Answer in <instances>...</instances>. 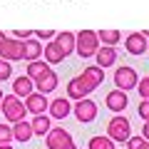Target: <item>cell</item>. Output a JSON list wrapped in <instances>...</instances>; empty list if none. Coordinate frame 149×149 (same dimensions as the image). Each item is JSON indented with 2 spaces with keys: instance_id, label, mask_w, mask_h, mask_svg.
Masks as SVG:
<instances>
[{
  "instance_id": "cell-1",
  "label": "cell",
  "mask_w": 149,
  "mask_h": 149,
  "mask_svg": "<svg viewBox=\"0 0 149 149\" xmlns=\"http://www.w3.org/2000/svg\"><path fill=\"white\" fill-rule=\"evenodd\" d=\"M100 47H102V45H100V40H97V32L95 30H80V32H74V52L80 55L82 60L95 57Z\"/></svg>"
},
{
  "instance_id": "cell-2",
  "label": "cell",
  "mask_w": 149,
  "mask_h": 149,
  "mask_svg": "<svg viewBox=\"0 0 149 149\" xmlns=\"http://www.w3.org/2000/svg\"><path fill=\"white\" fill-rule=\"evenodd\" d=\"M107 137L114 144H124L129 137H132V127H129V119L124 114H114L107 124Z\"/></svg>"
},
{
  "instance_id": "cell-3",
  "label": "cell",
  "mask_w": 149,
  "mask_h": 149,
  "mask_svg": "<svg viewBox=\"0 0 149 149\" xmlns=\"http://www.w3.org/2000/svg\"><path fill=\"white\" fill-rule=\"evenodd\" d=\"M0 109H3V114H5V119H8L10 124H15V122H20V119H25V114H27L25 102H22L20 97H15V95H5V97H3Z\"/></svg>"
},
{
  "instance_id": "cell-4",
  "label": "cell",
  "mask_w": 149,
  "mask_h": 149,
  "mask_svg": "<svg viewBox=\"0 0 149 149\" xmlns=\"http://www.w3.org/2000/svg\"><path fill=\"white\" fill-rule=\"evenodd\" d=\"M137 82H139V74L132 65H119L114 70V85H117V90H122V92L137 90Z\"/></svg>"
},
{
  "instance_id": "cell-5",
  "label": "cell",
  "mask_w": 149,
  "mask_h": 149,
  "mask_svg": "<svg viewBox=\"0 0 149 149\" xmlns=\"http://www.w3.org/2000/svg\"><path fill=\"white\" fill-rule=\"evenodd\" d=\"M22 55H25V42H20L15 37H5L3 40V45H0V60L22 62Z\"/></svg>"
},
{
  "instance_id": "cell-6",
  "label": "cell",
  "mask_w": 149,
  "mask_h": 149,
  "mask_svg": "<svg viewBox=\"0 0 149 149\" xmlns=\"http://www.w3.org/2000/svg\"><path fill=\"white\" fill-rule=\"evenodd\" d=\"M72 112H74V117L80 119L82 124H90V122L97 119V102H92L90 97H85V100H80V102L72 104Z\"/></svg>"
},
{
  "instance_id": "cell-7",
  "label": "cell",
  "mask_w": 149,
  "mask_h": 149,
  "mask_svg": "<svg viewBox=\"0 0 149 149\" xmlns=\"http://www.w3.org/2000/svg\"><path fill=\"white\" fill-rule=\"evenodd\" d=\"M45 144H47V149H62L67 144H72V134L65 127H52L45 134Z\"/></svg>"
},
{
  "instance_id": "cell-8",
  "label": "cell",
  "mask_w": 149,
  "mask_h": 149,
  "mask_svg": "<svg viewBox=\"0 0 149 149\" xmlns=\"http://www.w3.org/2000/svg\"><path fill=\"white\" fill-rule=\"evenodd\" d=\"M90 92H95V90H92V87H87L80 77H72V80L67 82V100H70V102L85 100V97H90Z\"/></svg>"
},
{
  "instance_id": "cell-9",
  "label": "cell",
  "mask_w": 149,
  "mask_h": 149,
  "mask_svg": "<svg viewBox=\"0 0 149 149\" xmlns=\"http://www.w3.org/2000/svg\"><path fill=\"white\" fill-rule=\"evenodd\" d=\"M47 117L50 119H65L70 114V112H72V102L67 100V97H57V100H52L47 104Z\"/></svg>"
},
{
  "instance_id": "cell-10",
  "label": "cell",
  "mask_w": 149,
  "mask_h": 149,
  "mask_svg": "<svg viewBox=\"0 0 149 149\" xmlns=\"http://www.w3.org/2000/svg\"><path fill=\"white\" fill-rule=\"evenodd\" d=\"M104 104L109 107L114 114H122L124 109H127V104H129V100H127V92H122V90H112L109 95L104 97Z\"/></svg>"
},
{
  "instance_id": "cell-11",
  "label": "cell",
  "mask_w": 149,
  "mask_h": 149,
  "mask_svg": "<svg viewBox=\"0 0 149 149\" xmlns=\"http://www.w3.org/2000/svg\"><path fill=\"white\" fill-rule=\"evenodd\" d=\"M22 102H25V109L32 112V114H45V109H47V104H50V102H47V95H40L37 90L32 92V95H27Z\"/></svg>"
},
{
  "instance_id": "cell-12",
  "label": "cell",
  "mask_w": 149,
  "mask_h": 149,
  "mask_svg": "<svg viewBox=\"0 0 149 149\" xmlns=\"http://www.w3.org/2000/svg\"><path fill=\"white\" fill-rule=\"evenodd\" d=\"M52 72V67H50L47 62H42V60H35V62H27L25 67V74L32 80V85H37V82L42 80V77H47V74Z\"/></svg>"
},
{
  "instance_id": "cell-13",
  "label": "cell",
  "mask_w": 149,
  "mask_h": 149,
  "mask_svg": "<svg viewBox=\"0 0 149 149\" xmlns=\"http://www.w3.org/2000/svg\"><path fill=\"white\" fill-rule=\"evenodd\" d=\"M124 50L129 55H144L147 52V37L142 32H129L127 40H124Z\"/></svg>"
},
{
  "instance_id": "cell-14",
  "label": "cell",
  "mask_w": 149,
  "mask_h": 149,
  "mask_svg": "<svg viewBox=\"0 0 149 149\" xmlns=\"http://www.w3.org/2000/svg\"><path fill=\"white\" fill-rule=\"evenodd\" d=\"M80 80L85 82L87 87H92V90H97V87L104 82V70L97 67V65H90V67H85V72L80 74Z\"/></svg>"
},
{
  "instance_id": "cell-15",
  "label": "cell",
  "mask_w": 149,
  "mask_h": 149,
  "mask_svg": "<svg viewBox=\"0 0 149 149\" xmlns=\"http://www.w3.org/2000/svg\"><path fill=\"white\" fill-rule=\"evenodd\" d=\"M42 55H45V62L52 67V65H60L65 60V52H62V47H60L55 40H50L47 45H42Z\"/></svg>"
},
{
  "instance_id": "cell-16",
  "label": "cell",
  "mask_w": 149,
  "mask_h": 149,
  "mask_svg": "<svg viewBox=\"0 0 149 149\" xmlns=\"http://www.w3.org/2000/svg\"><path fill=\"white\" fill-rule=\"evenodd\" d=\"M10 127H13V139H15V142H20V144H27V142H30V137H35L27 119H20V122L10 124Z\"/></svg>"
},
{
  "instance_id": "cell-17",
  "label": "cell",
  "mask_w": 149,
  "mask_h": 149,
  "mask_svg": "<svg viewBox=\"0 0 149 149\" xmlns=\"http://www.w3.org/2000/svg\"><path fill=\"white\" fill-rule=\"evenodd\" d=\"M35 92V85H32V80L27 77V74H20V77H15V82H13V95L15 97H27Z\"/></svg>"
},
{
  "instance_id": "cell-18",
  "label": "cell",
  "mask_w": 149,
  "mask_h": 149,
  "mask_svg": "<svg viewBox=\"0 0 149 149\" xmlns=\"http://www.w3.org/2000/svg\"><path fill=\"white\" fill-rule=\"evenodd\" d=\"M95 62H97V67L107 70L109 65L117 62V50H114V47H104V45H102V47L97 50V55H95Z\"/></svg>"
},
{
  "instance_id": "cell-19",
  "label": "cell",
  "mask_w": 149,
  "mask_h": 149,
  "mask_svg": "<svg viewBox=\"0 0 149 149\" xmlns=\"http://www.w3.org/2000/svg\"><path fill=\"white\" fill-rule=\"evenodd\" d=\"M40 55H42V42L35 40V37L25 40V55H22V60L25 62H35V60H40Z\"/></svg>"
},
{
  "instance_id": "cell-20",
  "label": "cell",
  "mask_w": 149,
  "mask_h": 149,
  "mask_svg": "<svg viewBox=\"0 0 149 149\" xmlns=\"http://www.w3.org/2000/svg\"><path fill=\"white\" fill-rule=\"evenodd\" d=\"M30 127H32V134L45 137V134L52 129V122H50L47 114H35V117H32V122H30Z\"/></svg>"
},
{
  "instance_id": "cell-21",
  "label": "cell",
  "mask_w": 149,
  "mask_h": 149,
  "mask_svg": "<svg viewBox=\"0 0 149 149\" xmlns=\"http://www.w3.org/2000/svg\"><path fill=\"white\" fill-rule=\"evenodd\" d=\"M55 42L62 47L65 57H67V55H72V52H74V32H70V30L57 32V35H55Z\"/></svg>"
},
{
  "instance_id": "cell-22",
  "label": "cell",
  "mask_w": 149,
  "mask_h": 149,
  "mask_svg": "<svg viewBox=\"0 0 149 149\" xmlns=\"http://www.w3.org/2000/svg\"><path fill=\"white\" fill-rule=\"evenodd\" d=\"M97 40H100V45H104V47H114V45L122 40V32L119 30H100L97 32Z\"/></svg>"
},
{
  "instance_id": "cell-23",
  "label": "cell",
  "mask_w": 149,
  "mask_h": 149,
  "mask_svg": "<svg viewBox=\"0 0 149 149\" xmlns=\"http://www.w3.org/2000/svg\"><path fill=\"white\" fill-rule=\"evenodd\" d=\"M57 82H60V77H57V72L52 70V72H50L47 77H42V80L37 82L35 87H37V92H40V95H50V92L57 87Z\"/></svg>"
},
{
  "instance_id": "cell-24",
  "label": "cell",
  "mask_w": 149,
  "mask_h": 149,
  "mask_svg": "<svg viewBox=\"0 0 149 149\" xmlns=\"http://www.w3.org/2000/svg\"><path fill=\"white\" fill-rule=\"evenodd\" d=\"M87 149H117V147H114V142H112L109 137H104V134H97V137L90 139Z\"/></svg>"
},
{
  "instance_id": "cell-25",
  "label": "cell",
  "mask_w": 149,
  "mask_h": 149,
  "mask_svg": "<svg viewBox=\"0 0 149 149\" xmlns=\"http://www.w3.org/2000/svg\"><path fill=\"white\" fill-rule=\"evenodd\" d=\"M137 92H139V97H142V100H149V74H147V77H142V80L137 82Z\"/></svg>"
},
{
  "instance_id": "cell-26",
  "label": "cell",
  "mask_w": 149,
  "mask_h": 149,
  "mask_svg": "<svg viewBox=\"0 0 149 149\" xmlns=\"http://www.w3.org/2000/svg\"><path fill=\"white\" fill-rule=\"evenodd\" d=\"M10 142H13V127L0 124V144H10Z\"/></svg>"
},
{
  "instance_id": "cell-27",
  "label": "cell",
  "mask_w": 149,
  "mask_h": 149,
  "mask_svg": "<svg viewBox=\"0 0 149 149\" xmlns=\"http://www.w3.org/2000/svg\"><path fill=\"white\" fill-rule=\"evenodd\" d=\"M10 74H13V65L8 62V60H0V82L8 80Z\"/></svg>"
},
{
  "instance_id": "cell-28",
  "label": "cell",
  "mask_w": 149,
  "mask_h": 149,
  "mask_svg": "<svg viewBox=\"0 0 149 149\" xmlns=\"http://www.w3.org/2000/svg\"><path fill=\"white\" fill-rule=\"evenodd\" d=\"M32 37H35V40H55V32L52 30H32Z\"/></svg>"
},
{
  "instance_id": "cell-29",
  "label": "cell",
  "mask_w": 149,
  "mask_h": 149,
  "mask_svg": "<svg viewBox=\"0 0 149 149\" xmlns=\"http://www.w3.org/2000/svg\"><path fill=\"white\" fill-rule=\"evenodd\" d=\"M13 37L20 40V42H25V40H30V37H32V30H15V32H13Z\"/></svg>"
},
{
  "instance_id": "cell-30",
  "label": "cell",
  "mask_w": 149,
  "mask_h": 149,
  "mask_svg": "<svg viewBox=\"0 0 149 149\" xmlns=\"http://www.w3.org/2000/svg\"><path fill=\"white\" fill-rule=\"evenodd\" d=\"M137 109H139V117H142V119H147V117H149V100H142Z\"/></svg>"
},
{
  "instance_id": "cell-31",
  "label": "cell",
  "mask_w": 149,
  "mask_h": 149,
  "mask_svg": "<svg viewBox=\"0 0 149 149\" xmlns=\"http://www.w3.org/2000/svg\"><path fill=\"white\" fill-rule=\"evenodd\" d=\"M142 142H144L142 137H129V139H127V142H124V144H127V149H137V147H139V144H142Z\"/></svg>"
},
{
  "instance_id": "cell-32",
  "label": "cell",
  "mask_w": 149,
  "mask_h": 149,
  "mask_svg": "<svg viewBox=\"0 0 149 149\" xmlns=\"http://www.w3.org/2000/svg\"><path fill=\"white\" fill-rule=\"evenodd\" d=\"M142 139L149 142V124H142Z\"/></svg>"
},
{
  "instance_id": "cell-33",
  "label": "cell",
  "mask_w": 149,
  "mask_h": 149,
  "mask_svg": "<svg viewBox=\"0 0 149 149\" xmlns=\"http://www.w3.org/2000/svg\"><path fill=\"white\" fill-rule=\"evenodd\" d=\"M137 149H149V142H147V139H144V142H142V144H139V147H137Z\"/></svg>"
},
{
  "instance_id": "cell-34",
  "label": "cell",
  "mask_w": 149,
  "mask_h": 149,
  "mask_svg": "<svg viewBox=\"0 0 149 149\" xmlns=\"http://www.w3.org/2000/svg\"><path fill=\"white\" fill-rule=\"evenodd\" d=\"M0 149H15L13 144H0Z\"/></svg>"
},
{
  "instance_id": "cell-35",
  "label": "cell",
  "mask_w": 149,
  "mask_h": 149,
  "mask_svg": "<svg viewBox=\"0 0 149 149\" xmlns=\"http://www.w3.org/2000/svg\"><path fill=\"white\" fill-rule=\"evenodd\" d=\"M62 149H77V144L72 142V144H67V147H62Z\"/></svg>"
},
{
  "instance_id": "cell-36",
  "label": "cell",
  "mask_w": 149,
  "mask_h": 149,
  "mask_svg": "<svg viewBox=\"0 0 149 149\" xmlns=\"http://www.w3.org/2000/svg\"><path fill=\"white\" fill-rule=\"evenodd\" d=\"M5 37H8V35H5V32H0V45H3V40H5Z\"/></svg>"
},
{
  "instance_id": "cell-37",
  "label": "cell",
  "mask_w": 149,
  "mask_h": 149,
  "mask_svg": "<svg viewBox=\"0 0 149 149\" xmlns=\"http://www.w3.org/2000/svg\"><path fill=\"white\" fill-rule=\"evenodd\" d=\"M142 35H144V37H147V40H149V30H144V32H142Z\"/></svg>"
},
{
  "instance_id": "cell-38",
  "label": "cell",
  "mask_w": 149,
  "mask_h": 149,
  "mask_svg": "<svg viewBox=\"0 0 149 149\" xmlns=\"http://www.w3.org/2000/svg\"><path fill=\"white\" fill-rule=\"evenodd\" d=\"M3 97H5V95H3V90H0V102H3Z\"/></svg>"
},
{
  "instance_id": "cell-39",
  "label": "cell",
  "mask_w": 149,
  "mask_h": 149,
  "mask_svg": "<svg viewBox=\"0 0 149 149\" xmlns=\"http://www.w3.org/2000/svg\"><path fill=\"white\" fill-rule=\"evenodd\" d=\"M144 124H149V117H147V119H144Z\"/></svg>"
},
{
  "instance_id": "cell-40",
  "label": "cell",
  "mask_w": 149,
  "mask_h": 149,
  "mask_svg": "<svg viewBox=\"0 0 149 149\" xmlns=\"http://www.w3.org/2000/svg\"><path fill=\"white\" fill-rule=\"evenodd\" d=\"M147 52H149V40H147Z\"/></svg>"
}]
</instances>
